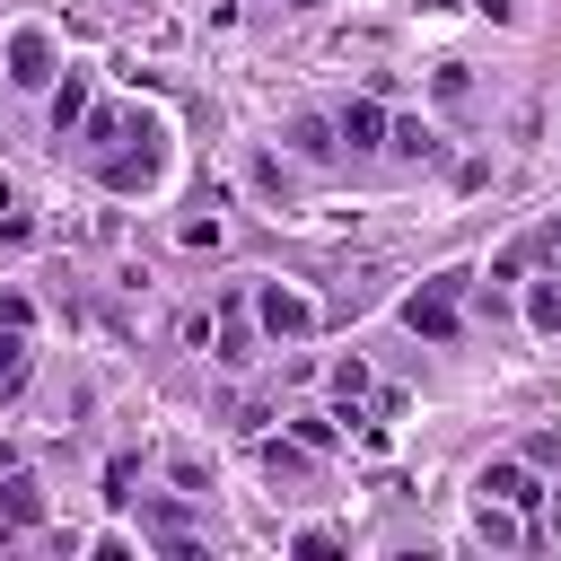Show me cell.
Returning <instances> with one entry per match:
<instances>
[{
	"label": "cell",
	"instance_id": "obj_1",
	"mask_svg": "<svg viewBox=\"0 0 561 561\" xmlns=\"http://www.w3.org/2000/svg\"><path fill=\"white\" fill-rule=\"evenodd\" d=\"M96 175H105L114 193H149V184L167 175V131H158V114H131V149H105Z\"/></svg>",
	"mask_w": 561,
	"mask_h": 561
},
{
	"label": "cell",
	"instance_id": "obj_2",
	"mask_svg": "<svg viewBox=\"0 0 561 561\" xmlns=\"http://www.w3.org/2000/svg\"><path fill=\"white\" fill-rule=\"evenodd\" d=\"M210 359H219V368H254V359H263V324H254V298H245V289H228V298L210 307Z\"/></svg>",
	"mask_w": 561,
	"mask_h": 561
},
{
	"label": "cell",
	"instance_id": "obj_3",
	"mask_svg": "<svg viewBox=\"0 0 561 561\" xmlns=\"http://www.w3.org/2000/svg\"><path fill=\"white\" fill-rule=\"evenodd\" d=\"M245 298H254L263 342H307V333H316V298H307V289H289V280H254Z\"/></svg>",
	"mask_w": 561,
	"mask_h": 561
},
{
	"label": "cell",
	"instance_id": "obj_4",
	"mask_svg": "<svg viewBox=\"0 0 561 561\" xmlns=\"http://www.w3.org/2000/svg\"><path fill=\"white\" fill-rule=\"evenodd\" d=\"M473 289V272H438V280H421L412 298H403V324L421 333V342H456V298Z\"/></svg>",
	"mask_w": 561,
	"mask_h": 561
},
{
	"label": "cell",
	"instance_id": "obj_5",
	"mask_svg": "<svg viewBox=\"0 0 561 561\" xmlns=\"http://www.w3.org/2000/svg\"><path fill=\"white\" fill-rule=\"evenodd\" d=\"M53 61H61V53H53V35H44V26H18V35L0 44L9 88H44V79H53Z\"/></svg>",
	"mask_w": 561,
	"mask_h": 561
},
{
	"label": "cell",
	"instance_id": "obj_6",
	"mask_svg": "<svg viewBox=\"0 0 561 561\" xmlns=\"http://www.w3.org/2000/svg\"><path fill=\"white\" fill-rule=\"evenodd\" d=\"M473 491H482V500H508L517 517H535V508H543V482H535V465H508V456H500V465H482V473H473Z\"/></svg>",
	"mask_w": 561,
	"mask_h": 561
},
{
	"label": "cell",
	"instance_id": "obj_7",
	"mask_svg": "<svg viewBox=\"0 0 561 561\" xmlns=\"http://www.w3.org/2000/svg\"><path fill=\"white\" fill-rule=\"evenodd\" d=\"M386 123H394V114H386L377 96H351V105L333 114V131H342V149H351V158H377V149H386Z\"/></svg>",
	"mask_w": 561,
	"mask_h": 561
},
{
	"label": "cell",
	"instance_id": "obj_8",
	"mask_svg": "<svg viewBox=\"0 0 561 561\" xmlns=\"http://www.w3.org/2000/svg\"><path fill=\"white\" fill-rule=\"evenodd\" d=\"M386 158H403V167H430V158H438V123H421V114H394V123H386Z\"/></svg>",
	"mask_w": 561,
	"mask_h": 561
},
{
	"label": "cell",
	"instance_id": "obj_9",
	"mask_svg": "<svg viewBox=\"0 0 561 561\" xmlns=\"http://www.w3.org/2000/svg\"><path fill=\"white\" fill-rule=\"evenodd\" d=\"M0 517H9L18 535H26L35 517H44V482H35L26 465H9V473H0Z\"/></svg>",
	"mask_w": 561,
	"mask_h": 561
},
{
	"label": "cell",
	"instance_id": "obj_10",
	"mask_svg": "<svg viewBox=\"0 0 561 561\" xmlns=\"http://www.w3.org/2000/svg\"><path fill=\"white\" fill-rule=\"evenodd\" d=\"M289 149H298V158H316V167H333V158H342L333 114H298V123H289Z\"/></svg>",
	"mask_w": 561,
	"mask_h": 561
},
{
	"label": "cell",
	"instance_id": "obj_11",
	"mask_svg": "<svg viewBox=\"0 0 561 561\" xmlns=\"http://www.w3.org/2000/svg\"><path fill=\"white\" fill-rule=\"evenodd\" d=\"M35 377V342H26V324H0V394H18Z\"/></svg>",
	"mask_w": 561,
	"mask_h": 561
},
{
	"label": "cell",
	"instance_id": "obj_12",
	"mask_svg": "<svg viewBox=\"0 0 561 561\" xmlns=\"http://www.w3.org/2000/svg\"><path fill=\"white\" fill-rule=\"evenodd\" d=\"M359 394H377V377H368V359L351 351V359H333V403H342V421L359 412Z\"/></svg>",
	"mask_w": 561,
	"mask_h": 561
},
{
	"label": "cell",
	"instance_id": "obj_13",
	"mask_svg": "<svg viewBox=\"0 0 561 561\" xmlns=\"http://www.w3.org/2000/svg\"><path fill=\"white\" fill-rule=\"evenodd\" d=\"M526 324H535V333H561V272L526 280Z\"/></svg>",
	"mask_w": 561,
	"mask_h": 561
},
{
	"label": "cell",
	"instance_id": "obj_14",
	"mask_svg": "<svg viewBox=\"0 0 561 561\" xmlns=\"http://www.w3.org/2000/svg\"><path fill=\"white\" fill-rule=\"evenodd\" d=\"M79 123H88V79H79V70H70V79H61V88H53V131H61V140H70V131H79Z\"/></svg>",
	"mask_w": 561,
	"mask_h": 561
},
{
	"label": "cell",
	"instance_id": "obj_15",
	"mask_svg": "<svg viewBox=\"0 0 561 561\" xmlns=\"http://www.w3.org/2000/svg\"><path fill=\"white\" fill-rule=\"evenodd\" d=\"M307 456L316 447H298V438H263V473L272 482H307Z\"/></svg>",
	"mask_w": 561,
	"mask_h": 561
},
{
	"label": "cell",
	"instance_id": "obj_16",
	"mask_svg": "<svg viewBox=\"0 0 561 561\" xmlns=\"http://www.w3.org/2000/svg\"><path fill=\"white\" fill-rule=\"evenodd\" d=\"M131 482H140V456H114V465H105V500H114V508H131V500H140Z\"/></svg>",
	"mask_w": 561,
	"mask_h": 561
},
{
	"label": "cell",
	"instance_id": "obj_17",
	"mask_svg": "<svg viewBox=\"0 0 561 561\" xmlns=\"http://www.w3.org/2000/svg\"><path fill=\"white\" fill-rule=\"evenodd\" d=\"M175 245H184V254H210V245H219V219H202V210H193V219L175 228Z\"/></svg>",
	"mask_w": 561,
	"mask_h": 561
},
{
	"label": "cell",
	"instance_id": "obj_18",
	"mask_svg": "<svg viewBox=\"0 0 561 561\" xmlns=\"http://www.w3.org/2000/svg\"><path fill=\"white\" fill-rule=\"evenodd\" d=\"M289 438H298V447H316V456H324V447H333V421H324V412H298V421H289Z\"/></svg>",
	"mask_w": 561,
	"mask_h": 561
},
{
	"label": "cell",
	"instance_id": "obj_19",
	"mask_svg": "<svg viewBox=\"0 0 561 561\" xmlns=\"http://www.w3.org/2000/svg\"><path fill=\"white\" fill-rule=\"evenodd\" d=\"M167 473H175V491H193V500L210 491V465H202V456H167Z\"/></svg>",
	"mask_w": 561,
	"mask_h": 561
},
{
	"label": "cell",
	"instance_id": "obj_20",
	"mask_svg": "<svg viewBox=\"0 0 561 561\" xmlns=\"http://www.w3.org/2000/svg\"><path fill=\"white\" fill-rule=\"evenodd\" d=\"M438 96H447V105H465V96H473V79H465V61H447V70H438Z\"/></svg>",
	"mask_w": 561,
	"mask_h": 561
},
{
	"label": "cell",
	"instance_id": "obj_21",
	"mask_svg": "<svg viewBox=\"0 0 561 561\" xmlns=\"http://www.w3.org/2000/svg\"><path fill=\"white\" fill-rule=\"evenodd\" d=\"M0 324H35V298L26 289H0Z\"/></svg>",
	"mask_w": 561,
	"mask_h": 561
},
{
	"label": "cell",
	"instance_id": "obj_22",
	"mask_svg": "<svg viewBox=\"0 0 561 561\" xmlns=\"http://www.w3.org/2000/svg\"><path fill=\"white\" fill-rule=\"evenodd\" d=\"M465 9H482V18H517V0H465Z\"/></svg>",
	"mask_w": 561,
	"mask_h": 561
},
{
	"label": "cell",
	"instance_id": "obj_23",
	"mask_svg": "<svg viewBox=\"0 0 561 561\" xmlns=\"http://www.w3.org/2000/svg\"><path fill=\"white\" fill-rule=\"evenodd\" d=\"M289 9H316V0H289Z\"/></svg>",
	"mask_w": 561,
	"mask_h": 561
}]
</instances>
